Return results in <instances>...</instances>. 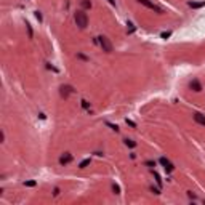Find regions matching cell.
<instances>
[{
    "label": "cell",
    "instance_id": "6da1fadb",
    "mask_svg": "<svg viewBox=\"0 0 205 205\" xmlns=\"http://www.w3.org/2000/svg\"><path fill=\"white\" fill-rule=\"evenodd\" d=\"M74 21L79 29H85L88 26V14L85 13V10H77L74 13Z\"/></svg>",
    "mask_w": 205,
    "mask_h": 205
},
{
    "label": "cell",
    "instance_id": "7a4b0ae2",
    "mask_svg": "<svg viewBox=\"0 0 205 205\" xmlns=\"http://www.w3.org/2000/svg\"><path fill=\"white\" fill-rule=\"evenodd\" d=\"M96 43L100 45L103 48V51H106V53H112L114 51V45L106 35H98L96 37Z\"/></svg>",
    "mask_w": 205,
    "mask_h": 205
},
{
    "label": "cell",
    "instance_id": "3957f363",
    "mask_svg": "<svg viewBox=\"0 0 205 205\" xmlns=\"http://www.w3.org/2000/svg\"><path fill=\"white\" fill-rule=\"evenodd\" d=\"M138 3H141V5H144L146 8H149V10H152V11H155L157 14H162L163 11H162V8L160 6H157L154 2H151V0H136Z\"/></svg>",
    "mask_w": 205,
    "mask_h": 205
},
{
    "label": "cell",
    "instance_id": "277c9868",
    "mask_svg": "<svg viewBox=\"0 0 205 205\" xmlns=\"http://www.w3.org/2000/svg\"><path fill=\"white\" fill-rule=\"evenodd\" d=\"M72 93H76V90H74L72 85H61L59 87V95L63 98H69Z\"/></svg>",
    "mask_w": 205,
    "mask_h": 205
},
{
    "label": "cell",
    "instance_id": "5b68a950",
    "mask_svg": "<svg viewBox=\"0 0 205 205\" xmlns=\"http://www.w3.org/2000/svg\"><path fill=\"white\" fill-rule=\"evenodd\" d=\"M159 163H160V165L163 167V170H165L167 171V173H171V171H173L175 170V167H173V163H171L167 157H160L159 159Z\"/></svg>",
    "mask_w": 205,
    "mask_h": 205
},
{
    "label": "cell",
    "instance_id": "8992f818",
    "mask_svg": "<svg viewBox=\"0 0 205 205\" xmlns=\"http://www.w3.org/2000/svg\"><path fill=\"white\" fill-rule=\"evenodd\" d=\"M72 160H74L72 154H71V152H64V154H61V157H59V165L66 167V165H69Z\"/></svg>",
    "mask_w": 205,
    "mask_h": 205
},
{
    "label": "cell",
    "instance_id": "52a82bcc",
    "mask_svg": "<svg viewBox=\"0 0 205 205\" xmlns=\"http://www.w3.org/2000/svg\"><path fill=\"white\" fill-rule=\"evenodd\" d=\"M189 88L192 90V92H195V93H200L202 92V84H200V82L197 80V79H192L191 82H189Z\"/></svg>",
    "mask_w": 205,
    "mask_h": 205
},
{
    "label": "cell",
    "instance_id": "ba28073f",
    "mask_svg": "<svg viewBox=\"0 0 205 205\" xmlns=\"http://www.w3.org/2000/svg\"><path fill=\"white\" fill-rule=\"evenodd\" d=\"M192 119H194L195 124H199V125L205 127V116H203V114H200V112H194V114H192Z\"/></svg>",
    "mask_w": 205,
    "mask_h": 205
},
{
    "label": "cell",
    "instance_id": "9c48e42d",
    "mask_svg": "<svg viewBox=\"0 0 205 205\" xmlns=\"http://www.w3.org/2000/svg\"><path fill=\"white\" fill-rule=\"evenodd\" d=\"M187 6H191V8H203L205 6V0H202V2H187Z\"/></svg>",
    "mask_w": 205,
    "mask_h": 205
},
{
    "label": "cell",
    "instance_id": "30bf717a",
    "mask_svg": "<svg viewBox=\"0 0 205 205\" xmlns=\"http://www.w3.org/2000/svg\"><path fill=\"white\" fill-rule=\"evenodd\" d=\"M80 5H82V10H90L93 6V3L90 0H80Z\"/></svg>",
    "mask_w": 205,
    "mask_h": 205
},
{
    "label": "cell",
    "instance_id": "8fae6325",
    "mask_svg": "<svg viewBox=\"0 0 205 205\" xmlns=\"http://www.w3.org/2000/svg\"><path fill=\"white\" fill-rule=\"evenodd\" d=\"M152 175H154V178H155V183H157V186H159V187H162V186H163V183H162V178H160V175H159L155 170H152Z\"/></svg>",
    "mask_w": 205,
    "mask_h": 205
},
{
    "label": "cell",
    "instance_id": "7c38bea8",
    "mask_svg": "<svg viewBox=\"0 0 205 205\" xmlns=\"http://www.w3.org/2000/svg\"><path fill=\"white\" fill-rule=\"evenodd\" d=\"M90 163H92V159H84V160H82L80 163H79V168H82V170H84V168H87L88 165H90Z\"/></svg>",
    "mask_w": 205,
    "mask_h": 205
},
{
    "label": "cell",
    "instance_id": "4fadbf2b",
    "mask_svg": "<svg viewBox=\"0 0 205 205\" xmlns=\"http://www.w3.org/2000/svg\"><path fill=\"white\" fill-rule=\"evenodd\" d=\"M136 31V27H135V24L132 23V21H127V32L128 34H133V32Z\"/></svg>",
    "mask_w": 205,
    "mask_h": 205
},
{
    "label": "cell",
    "instance_id": "5bb4252c",
    "mask_svg": "<svg viewBox=\"0 0 205 205\" xmlns=\"http://www.w3.org/2000/svg\"><path fill=\"white\" fill-rule=\"evenodd\" d=\"M124 143H125V146H128V147H136V141H133V139H124Z\"/></svg>",
    "mask_w": 205,
    "mask_h": 205
},
{
    "label": "cell",
    "instance_id": "9a60e30c",
    "mask_svg": "<svg viewBox=\"0 0 205 205\" xmlns=\"http://www.w3.org/2000/svg\"><path fill=\"white\" fill-rule=\"evenodd\" d=\"M26 29H27V37L32 39V37H34V31H32V26L29 23H26Z\"/></svg>",
    "mask_w": 205,
    "mask_h": 205
},
{
    "label": "cell",
    "instance_id": "2e32d148",
    "mask_svg": "<svg viewBox=\"0 0 205 205\" xmlns=\"http://www.w3.org/2000/svg\"><path fill=\"white\" fill-rule=\"evenodd\" d=\"M112 192L116 194V195H119V194H120V186L114 183V184H112Z\"/></svg>",
    "mask_w": 205,
    "mask_h": 205
},
{
    "label": "cell",
    "instance_id": "e0dca14e",
    "mask_svg": "<svg viewBox=\"0 0 205 205\" xmlns=\"http://www.w3.org/2000/svg\"><path fill=\"white\" fill-rule=\"evenodd\" d=\"M77 59H82V61H90V58H88V56H85L84 53H77Z\"/></svg>",
    "mask_w": 205,
    "mask_h": 205
},
{
    "label": "cell",
    "instance_id": "ac0fdd59",
    "mask_svg": "<svg viewBox=\"0 0 205 205\" xmlns=\"http://www.w3.org/2000/svg\"><path fill=\"white\" fill-rule=\"evenodd\" d=\"M34 14H35V18L39 19V23H42V21H43V16H42V11H39V10H37V11H34Z\"/></svg>",
    "mask_w": 205,
    "mask_h": 205
},
{
    "label": "cell",
    "instance_id": "d6986e66",
    "mask_svg": "<svg viewBox=\"0 0 205 205\" xmlns=\"http://www.w3.org/2000/svg\"><path fill=\"white\" fill-rule=\"evenodd\" d=\"M80 106H82L84 109H90V103H88L87 100H82V101H80Z\"/></svg>",
    "mask_w": 205,
    "mask_h": 205
},
{
    "label": "cell",
    "instance_id": "ffe728a7",
    "mask_svg": "<svg viewBox=\"0 0 205 205\" xmlns=\"http://www.w3.org/2000/svg\"><path fill=\"white\" fill-rule=\"evenodd\" d=\"M37 184V181H34V179H31V181H24V186H27V187H34Z\"/></svg>",
    "mask_w": 205,
    "mask_h": 205
},
{
    "label": "cell",
    "instance_id": "44dd1931",
    "mask_svg": "<svg viewBox=\"0 0 205 205\" xmlns=\"http://www.w3.org/2000/svg\"><path fill=\"white\" fill-rule=\"evenodd\" d=\"M106 125H108V127H111V130H114V132H119V127L117 125H114V124H111V122H106Z\"/></svg>",
    "mask_w": 205,
    "mask_h": 205
},
{
    "label": "cell",
    "instance_id": "7402d4cb",
    "mask_svg": "<svg viewBox=\"0 0 205 205\" xmlns=\"http://www.w3.org/2000/svg\"><path fill=\"white\" fill-rule=\"evenodd\" d=\"M144 165H147L149 168H152V167H155V160H146Z\"/></svg>",
    "mask_w": 205,
    "mask_h": 205
},
{
    "label": "cell",
    "instance_id": "603a6c76",
    "mask_svg": "<svg viewBox=\"0 0 205 205\" xmlns=\"http://www.w3.org/2000/svg\"><path fill=\"white\" fill-rule=\"evenodd\" d=\"M170 35H171V31H167V32H162V34H160L162 39H168Z\"/></svg>",
    "mask_w": 205,
    "mask_h": 205
},
{
    "label": "cell",
    "instance_id": "cb8c5ba5",
    "mask_svg": "<svg viewBox=\"0 0 205 205\" xmlns=\"http://www.w3.org/2000/svg\"><path fill=\"white\" fill-rule=\"evenodd\" d=\"M125 122H127V125H130L132 128H136V124H135L133 120H130V119H125Z\"/></svg>",
    "mask_w": 205,
    "mask_h": 205
},
{
    "label": "cell",
    "instance_id": "d4e9b609",
    "mask_svg": "<svg viewBox=\"0 0 205 205\" xmlns=\"http://www.w3.org/2000/svg\"><path fill=\"white\" fill-rule=\"evenodd\" d=\"M151 191H152L155 195H159V194H160V187H154V186H151Z\"/></svg>",
    "mask_w": 205,
    "mask_h": 205
},
{
    "label": "cell",
    "instance_id": "484cf974",
    "mask_svg": "<svg viewBox=\"0 0 205 205\" xmlns=\"http://www.w3.org/2000/svg\"><path fill=\"white\" fill-rule=\"evenodd\" d=\"M47 69H50V71H53V72H59L58 69H56L55 66H51V64L50 63H47Z\"/></svg>",
    "mask_w": 205,
    "mask_h": 205
},
{
    "label": "cell",
    "instance_id": "4316f807",
    "mask_svg": "<svg viewBox=\"0 0 205 205\" xmlns=\"http://www.w3.org/2000/svg\"><path fill=\"white\" fill-rule=\"evenodd\" d=\"M59 187H53V197H58V195H59Z\"/></svg>",
    "mask_w": 205,
    "mask_h": 205
},
{
    "label": "cell",
    "instance_id": "83f0119b",
    "mask_svg": "<svg viewBox=\"0 0 205 205\" xmlns=\"http://www.w3.org/2000/svg\"><path fill=\"white\" fill-rule=\"evenodd\" d=\"M187 197H189V199H195V194L192 191H187Z\"/></svg>",
    "mask_w": 205,
    "mask_h": 205
},
{
    "label": "cell",
    "instance_id": "f1b7e54d",
    "mask_svg": "<svg viewBox=\"0 0 205 205\" xmlns=\"http://www.w3.org/2000/svg\"><path fill=\"white\" fill-rule=\"evenodd\" d=\"M0 141H2V143L5 141V133H3V132H2V133H0Z\"/></svg>",
    "mask_w": 205,
    "mask_h": 205
},
{
    "label": "cell",
    "instance_id": "f546056e",
    "mask_svg": "<svg viewBox=\"0 0 205 205\" xmlns=\"http://www.w3.org/2000/svg\"><path fill=\"white\" fill-rule=\"evenodd\" d=\"M108 2H109L112 6H116V0H108Z\"/></svg>",
    "mask_w": 205,
    "mask_h": 205
}]
</instances>
